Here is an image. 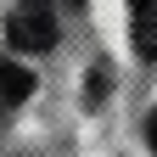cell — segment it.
<instances>
[{
	"mask_svg": "<svg viewBox=\"0 0 157 157\" xmlns=\"http://www.w3.org/2000/svg\"><path fill=\"white\" fill-rule=\"evenodd\" d=\"M6 39L17 51H51L56 45V17L45 0H17L6 11Z\"/></svg>",
	"mask_w": 157,
	"mask_h": 157,
	"instance_id": "1",
	"label": "cell"
},
{
	"mask_svg": "<svg viewBox=\"0 0 157 157\" xmlns=\"http://www.w3.org/2000/svg\"><path fill=\"white\" fill-rule=\"evenodd\" d=\"M28 90H34V73L23 62H6V56H0V112L17 107V101H28Z\"/></svg>",
	"mask_w": 157,
	"mask_h": 157,
	"instance_id": "2",
	"label": "cell"
},
{
	"mask_svg": "<svg viewBox=\"0 0 157 157\" xmlns=\"http://www.w3.org/2000/svg\"><path fill=\"white\" fill-rule=\"evenodd\" d=\"M135 45H140V56H146V62H157V6L135 11Z\"/></svg>",
	"mask_w": 157,
	"mask_h": 157,
	"instance_id": "3",
	"label": "cell"
},
{
	"mask_svg": "<svg viewBox=\"0 0 157 157\" xmlns=\"http://www.w3.org/2000/svg\"><path fill=\"white\" fill-rule=\"evenodd\" d=\"M146 140H151V151H157V112L146 118Z\"/></svg>",
	"mask_w": 157,
	"mask_h": 157,
	"instance_id": "4",
	"label": "cell"
},
{
	"mask_svg": "<svg viewBox=\"0 0 157 157\" xmlns=\"http://www.w3.org/2000/svg\"><path fill=\"white\" fill-rule=\"evenodd\" d=\"M129 6H135V11H146V6H157V0H129Z\"/></svg>",
	"mask_w": 157,
	"mask_h": 157,
	"instance_id": "5",
	"label": "cell"
}]
</instances>
